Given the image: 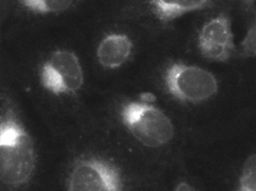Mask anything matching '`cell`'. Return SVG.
Segmentation results:
<instances>
[{
	"label": "cell",
	"mask_w": 256,
	"mask_h": 191,
	"mask_svg": "<svg viewBox=\"0 0 256 191\" xmlns=\"http://www.w3.org/2000/svg\"><path fill=\"white\" fill-rule=\"evenodd\" d=\"M81 0H17L24 12L36 16H54L68 12Z\"/></svg>",
	"instance_id": "obj_9"
},
{
	"label": "cell",
	"mask_w": 256,
	"mask_h": 191,
	"mask_svg": "<svg viewBox=\"0 0 256 191\" xmlns=\"http://www.w3.org/2000/svg\"><path fill=\"white\" fill-rule=\"evenodd\" d=\"M176 190H194V188L191 187V186L189 184H186V182H179L177 186H176V188H174Z\"/></svg>",
	"instance_id": "obj_12"
},
{
	"label": "cell",
	"mask_w": 256,
	"mask_h": 191,
	"mask_svg": "<svg viewBox=\"0 0 256 191\" xmlns=\"http://www.w3.org/2000/svg\"><path fill=\"white\" fill-rule=\"evenodd\" d=\"M38 169L36 142L14 100H0V187L14 190L34 180Z\"/></svg>",
	"instance_id": "obj_1"
},
{
	"label": "cell",
	"mask_w": 256,
	"mask_h": 191,
	"mask_svg": "<svg viewBox=\"0 0 256 191\" xmlns=\"http://www.w3.org/2000/svg\"><path fill=\"white\" fill-rule=\"evenodd\" d=\"M240 2H241L243 4H245L246 7H252L256 0H240Z\"/></svg>",
	"instance_id": "obj_13"
},
{
	"label": "cell",
	"mask_w": 256,
	"mask_h": 191,
	"mask_svg": "<svg viewBox=\"0 0 256 191\" xmlns=\"http://www.w3.org/2000/svg\"><path fill=\"white\" fill-rule=\"evenodd\" d=\"M236 187L238 191H256V154L244 162Z\"/></svg>",
	"instance_id": "obj_10"
},
{
	"label": "cell",
	"mask_w": 256,
	"mask_h": 191,
	"mask_svg": "<svg viewBox=\"0 0 256 191\" xmlns=\"http://www.w3.org/2000/svg\"><path fill=\"white\" fill-rule=\"evenodd\" d=\"M162 82L170 96L182 103H204L218 92V82L211 72L182 62L164 68Z\"/></svg>",
	"instance_id": "obj_4"
},
{
	"label": "cell",
	"mask_w": 256,
	"mask_h": 191,
	"mask_svg": "<svg viewBox=\"0 0 256 191\" xmlns=\"http://www.w3.org/2000/svg\"><path fill=\"white\" fill-rule=\"evenodd\" d=\"M198 49L202 56L214 62H226L234 52L232 21L226 14L208 20L198 34Z\"/></svg>",
	"instance_id": "obj_6"
},
{
	"label": "cell",
	"mask_w": 256,
	"mask_h": 191,
	"mask_svg": "<svg viewBox=\"0 0 256 191\" xmlns=\"http://www.w3.org/2000/svg\"><path fill=\"white\" fill-rule=\"evenodd\" d=\"M64 187L68 191H120L124 177L113 162L96 155L78 157L68 169Z\"/></svg>",
	"instance_id": "obj_5"
},
{
	"label": "cell",
	"mask_w": 256,
	"mask_h": 191,
	"mask_svg": "<svg viewBox=\"0 0 256 191\" xmlns=\"http://www.w3.org/2000/svg\"><path fill=\"white\" fill-rule=\"evenodd\" d=\"M42 91L58 100H72L82 92L85 73L76 51L56 48L48 53L36 72Z\"/></svg>",
	"instance_id": "obj_3"
},
{
	"label": "cell",
	"mask_w": 256,
	"mask_h": 191,
	"mask_svg": "<svg viewBox=\"0 0 256 191\" xmlns=\"http://www.w3.org/2000/svg\"><path fill=\"white\" fill-rule=\"evenodd\" d=\"M240 53L244 58L256 56V17L250 24L246 34L240 44Z\"/></svg>",
	"instance_id": "obj_11"
},
{
	"label": "cell",
	"mask_w": 256,
	"mask_h": 191,
	"mask_svg": "<svg viewBox=\"0 0 256 191\" xmlns=\"http://www.w3.org/2000/svg\"><path fill=\"white\" fill-rule=\"evenodd\" d=\"M134 53V41L124 32L105 34L96 46L95 56L104 70L114 71L124 66Z\"/></svg>",
	"instance_id": "obj_7"
},
{
	"label": "cell",
	"mask_w": 256,
	"mask_h": 191,
	"mask_svg": "<svg viewBox=\"0 0 256 191\" xmlns=\"http://www.w3.org/2000/svg\"><path fill=\"white\" fill-rule=\"evenodd\" d=\"M118 118L124 128L148 148L166 146L174 137L172 120L154 104V100L145 95L137 100H124L120 105Z\"/></svg>",
	"instance_id": "obj_2"
},
{
	"label": "cell",
	"mask_w": 256,
	"mask_h": 191,
	"mask_svg": "<svg viewBox=\"0 0 256 191\" xmlns=\"http://www.w3.org/2000/svg\"><path fill=\"white\" fill-rule=\"evenodd\" d=\"M213 0H148L150 12L159 21L170 22L182 16L206 9Z\"/></svg>",
	"instance_id": "obj_8"
}]
</instances>
